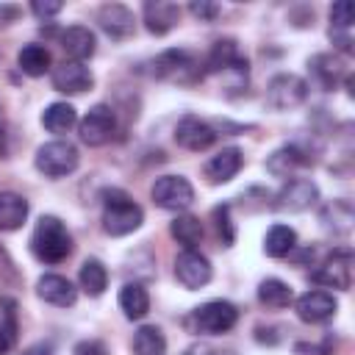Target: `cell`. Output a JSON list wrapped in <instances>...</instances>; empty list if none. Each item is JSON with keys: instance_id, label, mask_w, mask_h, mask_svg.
I'll return each instance as SVG.
<instances>
[{"instance_id": "16", "label": "cell", "mask_w": 355, "mask_h": 355, "mask_svg": "<svg viewBox=\"0 0 355 355\" xmlns=\"http://www.w3.org/2000/svg\"><path fill=\"white\" fill-rule=\"evenodd\" d=\"M36 294H39L44 302L55 305V308H69V305H75V300H78L75 286H72L67 277H61V275H42L39 283H36Z\"/></svg>"}, {"instance_id": "13", "label": "cell", "mask_w": 355, "mask_h": 355, "mask_svg": "<svg viewBox=\"0 0 355 355\" xmlns=\"http://www.w3.org/2000/svg\"><path fill=\"white\" fill-rule=\"evenodd\" d=\"M92 83H94V78H92L89 67L80 61H61L53 69V89L61 94H80V92L92 89Z\"/></svg>"}, {"instance_id": "25", "label": "cell", "mask_w": 355, "mask_h": 355, "mask_svg": "<svg viewBox=\"0 0 355 355\" xmlns=\"http://www.w3.org/2000/svg\"><path fill=\"white\" fill-rule=\"evenodd\" d=\"M258 300H261L266 308L280 311V308H288V305H291L294 291H291L288 283H283V280H277V277H266V280L258 286Z\"/></svg>"}, {"instance_id": "11", "label": "cell", "mask_w": 355, "mask_h": 355, "mask_svg": "<svg viewBox=\"0 0 355 355\" xmlns=\"http://www.w3.org/2000/svg\"><path fill=\"white\" fill-rule=\"evenodd\" d=\"M175 141L191 153H200V150H208L214 141H216V130L200 119V116H183L175 128Z\"/></svg>"}, {"instance_id": "29", "label": "cell", "mask_w": 355, "mask_h": 355, "mask_svg": "<svg viewBox=\"0 0 355 355\" xmlns=\"http://www.w3.org/2000/svg\"><path fill=\"white\" fill-rule=\"evenodd\" d=\"M78 122V114L69 103H53L44 108L42 114V125L50 130V133H67L72 125Z\"/></svg>"}, {"instance_id": "20", "label": "cell", "mask_w": 355, "mask_h": 355, "mask_svg": "<svg viewBox=\"0 0 355 355\" xmlns=\"http://www.w3.org/2000/svg\"><path fill=\"white\" fill-rule=\"evenodd\" d=\"M208 72H230V69H241L247 67V58L239 53V44L233 39H219L211 53H208V61H205Z\"/></svg>"}, {"instance_id": "4", "label": "cell", "mask_w": 355, "mask_h": 355, "mask_svg": "<svg viewBox=\"0 0 355 355\" xmlns=\"http://www.w3.org/2000/svg\"><path fill=\"white\" fill-rule=\"evenodd\" d=\"M78 161H80V155H78L75 144L61 141V139L47 141L36 150V169L47 178H64V175L75 172Z\"/></svg>"}, {"instance_id": "35", "label": "cell", "mask_w": 355, "mask_h": 355, "mask_svg": "<svg viewBox=\"0 0 355 355\" xmlns=\"http://www.w3.org/2000/svg\"><path fill=\"white\" fill-rule=\"evenodd\" d=\"M61 8H64L61 3H42V0L31 3V11H33L36 17H55V14L61 11Z\"/></svg>"}, {"instance_id": "36", "label": "cell", "mask_w": 355, "mask_h": 355, "mask_svg": "<svg viewBox=\"0 0 355 355\" xmlns=\"http://www.w3.org/2000/svg\"><path fill=\"white\" fill-rule=\"evenodd\" d=\"M14 333H17V327L0 322V355H6L14 347Z\"/></svg>"}, {"instance_id": "27", "label": "cell", "mask_w": 355, "mask_h": 355, "mask_svg": "<svg viewBox=\"0 0 355 355\" xmlns=\"http://www.w3.org/2000/svg\"><path fill=\"white\" fill-rule=\"evenodd\" d=\"M169 233H172L186 250H194V247L202 241V222H200L197 216H191V214H180V216L172 219Z\"/></svg>"}, {"instance_id": "12", "label": "cell", "mask_w": 355, "mask_h": 355, "mask_svg": "<svg viewBox=\"0 0 355 355\" xmlns=\"http://www.w3.org/2000/svg\"><path fill=\"white\" fill-rule=\"evenodd\" d=\"M194 58L186 53V50H166L161 53L155 61H153V72L155 78H164V80H178V83H186V80H194Z\"/></svg>"}, {"instance_id": "38", "label": "cell", "mask_w": 355, "mask_h": 355, "mask_svg": "<svg viewBox=\"0 0 355 355\" xmlns=\"http://www.w3.org/2000/svg\"><path fill=\"white\" fill-rule=\"evenodd\" d=\"M183 355H216V352H214V347H208V344L197 341V344L186 347V352H183Z\"/></svg>"}, {"instance_id": "14", "label": "cell", "mask_w": 355, "mask_h": 355, "mask_svg": "<svg viewBox=\"0 0 355 355\" xmlns=\"http://www.w3.org/2000/svg\"><path fill=\"white\" fill-rule=\"evenodd\" d=\"M336 308H338L336 297H333L330 291H319V288H316V291H305V294L297 300V316H300L302 322H311V324L330 319V316L336 313Z\"/></svg>"}, {"instance_id": "17", "label": "cell", "mask_w": 355, "mask_h": 355, "mask_svg": "<svg viewBox=\"0 0 355 355\" xmlns=\"http://www.w3.org/2000/svg\"><path fill=\"white\" fill-rule=\"evenodd\" d=\"M178 19H180V6H175L169 0H150L144 6V25L155 36L169 33L178 25Z\"/></svg>"}, {"instance_id": "8", "label": "cell", "mask_w": 355, "mask_h": 355, "mask_svg": "<svg viewBox=\"0 0 355 355\" xmlns=\"http://www.w3.org/2000/svg\"><path fill=\"white\" fill-rule=\"evenodd\" d=\"M114 128H116L114 111H111L108 105H94V108H89V114L78 122V136H80L83 144L100 147V144H105V141L114 136Z\"/></svg>"}, {"instance_id": "6", "label": "cell", "mask_w": 355, "mask_h": 355, "mask_svg": "<svg viewBox=\"0 0 355 355\" xmlns=\"http://www.w3.org/2000/svg\"><path fill=\"white\" fill-rule=\"evenodd\" d=\"M150 194H153V202L158 208H166V211H186L194 202V189L180 175H164V178H158L153 183Z\"/></svg>"}, {"instance_id": "19", "label": "cell", "mask_w": 355, "mask_h": 355, "mask_svg": "<svg viewBox=\"0 0 355 355\" xmlns=\"http://www.w3.org/2000/svg\"><path fill=\"white\" fill-rule=\"evenodd\" d=\"M58 42H61L67 58H69V61H80V64L94 53V44H97V42H94V33H92L89 28H83V25H72V28L61 31Z\"/></svg>"}, {"instance_id": "28", "label": "cell", "mask_w": 355, "mask_h": 355, "mask_svg": "<svg viewBox=\"0 0 355 355\" xmlns=\"http://www.w3.org/2000/svg\"><path fill=\"white\" fill-rule=\"evenodd\" d=\"M105 286H108V269L103 266V261L86 258L80 266V288L89 297H100L105 291Z\"/></svg>"}, {"instance_id": "31", "label": "cell", "mask_w": 355, "mask_h": 355, "mask_svg": "<svg viewBox=\"0 0 355 355\" xmlns=\"http://www.w3.org/2000/svg\"><path fill=\"white\" fill-rule=\"evenodd\" d=\"M311 67H313V75L319 78V83L324 89H333L338 83V78L344 75V64L338 58H333V55H316L311 61Z\"/></svg>"}, {"instance_id": "5", "label": "cell", "mask_w": 355, "mask_h": 355, "mask_svg": "<svg viewBox=\"0 0 355 355\" xmlns=\"http://www.w3.org/2000/svg\"><path fill=\"white\" fill-rule=\"evenodd\" d=\"M305 97H308V83L300 75H291V72L275 75L266 86V105L275 108V111L297 108L300 103H305Z\"/></svg>"}, {"instance_id": "7", "label": "cell", "mask_w": 355, "mask_h": 355, "mask_svg": "<svg viewBox=\"0 0 355 355\" xmlns=\"http://www.w3.org/2000/svg\"><path fill=\"white\" fill-rule=\"evenodd\" d=\"M313 283L347 291L352 286V250H347V247L333 250L327 255V261L313 272Z\"/></svg>"}, {"instance_id": "23", "label": "cell", "mask_w": 355, "mask_h": 355, "mask_svg": "<svg viewBox=\"0 0 355 355\" xmlns=\"http://www.w3.org/2000/svg\"><path fill=\"white\" fill-rule=\"evenodd\" d=\"M119 308L128 319H144L150 311V294L141 283H125L119 291Z\"/></svg>"}, {"instance_id": "2", "label": "cell", "mask_w": 355, "mask_h": 355, "mask_svg": "<svg viewBox=\"0 0 355 355\" xmlns=\"http://www.w3.org/2000/svg\"><path fill=\"white\" fill-rule=\"evenodd\" d=\"M144 222L141 205H136L122 189H108L103 200V227L111 236H128Z\"/></svg>"}, {"instance_id": "15", "label": "cell", "mask_w": 355, "mask_h": 355, "mask_svg": "<svg viewBox=\"0 0 355 355\" xmlns=\"http://www.w3.org/2000/svg\"><path fill=\"white\" fill-rule=\"evenodd\" d=\"M97 22H100V28H103L111 39H128V36L133 33V28H136L133 11L125 8L122 3H108V6H103L100 14H97Z\"/></svg>"}, {"instance_id": "24", "label": "cell", "mask_w": 355, "mask_h": 355, "mask_svg": "<svg viewBox=\"0 0 355 355\" xmlns=\"http://www.w3.org/2000/svg\"><path fill=\"white\" fill-rule=\"evenodd\" d=\"M297 244V233L288 225H272L263 236V252L269 258H286Z\"/></svg>"}, {"instance_id": "9", "label": "cell", "mask_w": 355, "mask_h": 355, "mask_svg": "<svg viewBox=\"0 0 355 355\" xmlns=\"http://www.w3.org/2000/svg\"><path fill=\"white\" fill-rule=\"evenodd\" d=\"M211 261L205 255H200L197 250H183L178 258H175V277L180 280L183 288L194 291V288H202L208 280H211Z\"/></svg>"}, {"instance_id": "10", "label": "cell", "mask_w": 355, "mask_h": 355, "mask_svg": "<svg viewBox=\"0 0 355 355\" xmlns=\"http://www.w3.org/2000/svg\"><path fill=\"white\" fill-rule=\"evenodd\" d=\"M316 200H319V189H316V183L308 180V178H294V180H288V183L277 191V197H275V208L297 214V211L311 208Z\"/></svg>"}, {"instance_id": "22", "label": "cell", "mask_w": 355, "mask_h": 355, "mask_svg": "<svg viewBox=\"0 0 355 355\" xmlns=\"http://www.w3.org/2000/svg\"><path fill=\"white\" fill-rule=\"evenodd\" d=\"M302 164H308L305 153H302L300 147H294V144H286V147L275 150V153L266 158V172L275 175V178H286V175H291L294 169H300Z\"/></svg>"}, {"instance_id": "26", "label": "cell", "mask_w": 355, "mask_h": 355, "mask_svg": "<svg viewBox=\"0 0 355 355\" xmlns=\"http://www.w3.org/2000/svg\"><path fill=\"white\" fill-rule=\"evenodd\" d=\"M17 64H19V69H22L25 75L39 78V75H44V72L50 69V53H47V47H42V44H25V47L17 53Z\"/></svg>"}, {"instance_id": "30", "label": "cell", "mask_w": 355, "mask_h": 355, "mask_svg": "<svg viewBox=\"0 0 355 355\" xmlns=\"http://www.w3.org/2000/svg\"><path fill=\"white\" fill-rule=\"evenodd\" d=\"M166 338L155 324H144L133 333V352L136 355H164Z\"/></svg>"}, {"instance_id": "21", "label": "cell", "mask_w": 355, "mask_h": 355, "mask_svg": "<svg viewBox=\"0 0 355 355\" xmlns=\"http://www.w3.org/2000/svg\"><path fill=\"white\" fill-rule=\"evenodd\" d=\"M28 219V200L14 191H0V230H19Z\"/></svg>"}, {"instance_id": "34", "label": "cell", "mask_w": 355, "mask_h": 355, "mask_svg": "<svg viewBox=\"0 0 355 355\" xmlns=\"http://www.w3.org/2000/svg\"><path fill=\"white\" fill-rule=\"evenodd\" d=\"M189 11H191L200 22H214V19L219 17V6H216V3H208V0H194V3L189 6Z\"/></svg>"}, {"instance_id": "3", "label": "cell", "mask_w": 355, "mask_h": 355, "mask_svg": "<svg viewBox=\"0 0 355 355\" xmlns=\"http://www.w3.org/2000/svg\"><path fill=\"white\" fill-rule=\"evenodd\" d=\"M236 322H239V311L233 302H225V300H211L186 316V327L194 333H205V336L227 333Z\"/></svg>"}, {"instance_id": "32", "label": "cell", "mask_w": 355, "mask_h": 355, "mask_svg": "<svg viewBox=\"0 0 355 355\" xmlns=\"http://www.w3.org/2000/svg\"><path fill=\"white\" fill-rule=\"evenodd\" d=\"M355 19V6L349 0H338L330 6V31H349Z\"/></svg>"}, {"instance_id": "18", "label": "cell", "mask_w": 355, "mask_h": 355, "mask_svg": "<svg viewBox=\"0 0 355 355\" xmlns=\"http://www.w3.org/2000/svg\"><path fill=\"white\" fill-rule=\"evenodd\" d=\"M241 164H244L241 150H239V147H225V150H219V153L205 164V178H208L211 183H227L230 178L239 175Z\"/></svg>"}, {"instance_id": "33", "label": "cell", "mask_w": 355, "mask_h": 355, "mask_svg": "<svg viewBox=\"0 0 355 355\" xmlns=\"http://www.w3.org/2000/svg\"><path fill=\"white\" fill-rule=\"evenodd\" d=\"M214 219H216V230H219V236H222V244L230 247L233 239H236V227H233V222H230V205H216V208H214Z\"/></svg>"}, {"instance_id": "1", "label": "cell", "mask_w": 355, "mask_h": 355, "mask_svg": "<svg viewBox=\"0 0 355 355\" xmlns=\"http://www.w3.org/2000/svg\"><path fill=\"white\" fill-rule=\"evenodd\" d=\"M31 250L44 263H61L72 252V236L58 216H42L33 227Z\"/></svg>"}, {"instance_id": "37", "label": "cell", "mask_w": 355, "mask_h": 355, "mask_svg": "<svg viewBox=\"0 0 355 355\" xmlns=\"http://www.w3.org/2000/svg\"><path fill=\"white\" fill-rule=\"evenodd\" d=\"M75 355H108V352H105V347L100 341H80L75 347Z\"/></svg>"}, {"instance_id": "39", "label": "cell", "mask_w": 355, "mask_h": 355, "mask_svg": "<svg viewBox=\"0 0 355 355\" xmlns=\"http://www.w3.org/2000/svg\"><path fill=\"white\" fill-rule=\"evenodd\" d=\"M22 355H55V352H53V347H50V344H44V341H42V344H33V347H28Z\"/></svg>"}]
</instances>
